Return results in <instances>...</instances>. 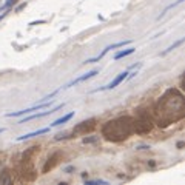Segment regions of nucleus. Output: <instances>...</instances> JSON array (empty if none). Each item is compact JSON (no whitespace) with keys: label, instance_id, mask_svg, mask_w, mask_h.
<instances>
[{"label":"nucleus","instance_id":"17","mask_svg":"<svg viewBox=\"0 0 185 185\" xmlns=\"http://www.w3.org/2000/svg\"><path fill=\"white\" fill-rule=\"evenodd\" d=\"M17 2V0H6V3H5V6H11V5H14Z\"/></svg>","mask_w":185,"mask_h":185},{"label":"nucleus","instance_id":"11","mask_svg":"<svg viewBox=\"0 0 185 185\" xmlns=\"http://www.w3.org/2000/svg\"><path fill=\"white\" fill-rule=\"evenodd\" d=\"M74 116V113H69V114H66V116H63V117H60V119H57V120H54L53 124H51V127H59V125H62V124H65V122H68L69 119H71Z\"/></svg>","mask_w":185,"mask_h":185},{"label":"nucleus","instance_id":"16","mask_svg":"<svg viewBox=\"0 0 185 185\" xmlns=\"http://www.w3.org/2000/svg\"><path fill=\"white\" fill-rule=\"evenodd\" d=\"M86 183H106L105 180H86Z\"/></svg>","mask_w":185,"mask_h":185},{"label":"nucleus","instance_id":"13","mask_svg":"<svg viewBox=\"0 0 185 185\" xmlns=\"http://www.w3.org/2000/svg\"><path fill=\"white\" fill-rule=\"evenodd\" d=\"M182 42H183V40H182V39H180V40H177V42H176V43H173V45H171V46H170V48H168V50H165V51H164V53H162V56H165V54H168V53H171V51H173V50H174V48H176V46H179V45H182Z\"/></svg>","mask_w":185,"mask_h":185},{"label":"nucleus","instance_id":"5","mask_svg":"<svg viewBox=\"0 0 185 185\" xmlns=\"http://www.w3.org/2000/svg\"><path fill=\"white\" fill-rule=\"evenodd\" d=\"M51 103H53V99L50 100V103H48V100H46L45 103H40V105H34V106L25 108V110H22V111H16V113H8V114H6V117H19V116H23V114H30V113H33V111H37V110H42V108H48V106H50Z\"/></svg>","mask_w":185,"mask_h":185},{"label":"nucleus","instance_id":"9","mask_svg":"<svg viewBox=\"0 0 185 185\" xmlns=\"http://www.w3.org/2000/svg\"><path fill=\"white\" fill-rule=\"evenodd\" d=\"M48 131H50V128H42V130H39V131H33V133L25 134V136H19V137H17V141H26V139H31V137H34V136H39V134H43V133H48Z\"/></svg>","mask_w":185,"mask_h":185},{"label":"nucleus","instance_id":"3","mask_svg":"<svg viewBox=\"0 0 185 185\" xmlns=\"http://www.w3.org/2000/svg\"><path fill=\"white\" fill-rule=\"evenodd\" d=\"M151 120L147 113H139L136 119H133V131L136 133H148L151 130Z\"/></svg>","mask_w":185,"mask_h":185},{"label":"nucleus","instance_id":"19","mask_svg":"<svg viewBox=\"0 0 185 185\" xmlns=\"http://www.w3.org/2000/svg\"><path fill=\"white\" fill-rule=\"evenodd\" d=\"M183 145H185L183 142H177V148H183Z\"/></svg>","mask_w":185,"mask_h":185},{"label":"nucleus","instance_id":"7","mask_svg":"<svg viewBox=\"0 0 185 185\" xmlns=\"http://www.w3.org/2000/svg\"><path fill=\"white\" fill-rule=\"evenodd\" d=\"M62 157V154L60 153H54V154H51L50 157H48V160H46V164L43 165V173H48L50 170H53L57 164H59V159Z\"/></svg>","mask_w":185,"mask_h":185},{"label":"nucleus","instance_id":"14","mask_svg":"<svg viewBox=\"0 0 185 185\" xmlns=\"http://www.w3.org/2000/svg\"><path fill=\"white\" fill-rule=\"evenodd\" d=\"M182 2H183V0H177V2H174V3H171V5H168V6H167V8L164 9V12H162V14H160V16H159L157 19H160V17H162V16H164V14H165V12H167L168 9H171V8H174V6H177V5H180Z\"/></svg>","mask_w":185,"mask_h":185},{"label":"nucleus","instance_id":"20","mask_svg":"<svg viewBox=\"0 0 185 185\" xmlns=\"http://www.w3.org/2000/svg\"><path fill=\"white\" fill-rule=\"evenodd\" d=\"M3 162V153H0V164Z\"/></svg>","mask_w":185,"mask_h":185},{"label":"nucleus","instance_id":"8","mask_svg":"<svg viewBox=\"0 0 185 185\" xmlns=\"http://www.w3.org/2000/svg\"><path fill=\"white\" fill-rule=\"evenodd\" d=\"M97 73H99V69H92V71H89V73H86V74H83V76L77 77V79H74L73 82H69V83H68L66 86H63V88H69V86L77 85V83H80V82H83V80H88V79H91V77H94Z\"/></svg>","mask_w":185,"mask_h":185},{"label":"nucleus","instance_id":"10","mask_svg":"<svg viewBox=\"0 0 185 185\" xmlns=\"http://www.w3.org/2000/svg\"><path fill=\"white\" fill-rule=\"evenodd\" d=\"M12 179H11V173L8 170H3L0 173V183H11Z\"/></svg>","mask_w":185,"mask_h":185},{"label":"nucleus","instance_id":"21","mask_svg":"<svg viewBox=\"0 0 185 185\" xmlns=\"http://www.w3.org/2000/svg\"><path fill=\"white\" fill-rule=\"evenodd\" d=\"M5 17H6V12H3L2 16H0V20H2V19H5Z\"/></svg>","mask_w":185,"mask_h":185},{"label":"nucleus","instance_id":"1","mask_svg":"<svg viewBox=\"0 0 185 185\" xmlns=\"http://www.w3.org/2000/svg\"><path fill=\"white\" fill-rule=\"evenodd\" d=\"M154 116L159 127H168L180 120L185 116L183 96L177 89H168L156 103Z\"/></svg>","mask_w":185,"mask_h":185},{"label":"nucleus","instance_id":"4","mask_svg":"<svg viewBox=\"0 0 185 185\" xmlns=\"http://www.w3.org/2000/svg\"><path fill=\"white\" fill-rule=\"evenodd\" d=\"M97 125V119L96 117H91V119H86L80 124H77L74 128H73V134H86L89 131H92Z\"/></svg>","mask_w":185,"mask_h":185},{"label":"nucleus","instance_id":"2","mask_svg":"<svg viewBox=\"0 0 185 185\" xmlns=\"http://www.w3.org/2000/svg\"><path fill=\"white\" fill-rule=\"evenodd\" d=\"M133 133V117L131 116H122V117L113 119L102 127V136L106 141L120 142L128 139Z\"/></svg>","mask_w":185,"mask_h":185},{"label":"nucleus","instance_id":"15","mask_svg":"<svg viewBox=\"0 0 185 185\" xmlns=\"http://www.w3.org/2000/svg\"><path fill=\"white\" fill-rule=\"evenodd\" d=\"M97 136H94V137H85L83 139V144H94V142H97Z\"/></svg>","mask_w":185,"mask_h":185},{"label":"nucleus","instance_id":"22","mask_svg":"<svg viewBox=\"0 0 185 185\" xmlns=\"http://www.w3.org/2000/svg\"><path fill=\"white\" fill-rule=\"evenodd\" d=\"M0 9H2V8H0Z\"/></svg>","mask_w":185,"mask_h":185},{"label":"nucleus","instance_id":"12","mask_svg":"<svg viewBox=\"0 0 185 185\" xmlns=\"http://www.w3.org/2000/svg\"><path fill=\"white\" fill-rule=\"evenodd\" d=\"M134 53V48H128V50H125V51H120V53H117L114 56V59L116 60H119V59H122V57H127V56H130V54H133Z\"/></svg>","mask_w":185,"mask_h":185},{"label":"nucleus","instance_id":"6","mask_svg":"<svg viewBox=\"0 0 185 185\" xmlns=\"http://www.w3.org/2000/svg\"><path fill=\"white\" fill-rule=\"evenodd\" d=\"M125 79H128V71H124V73H120L117 77H116L111 83H108L106 86H103V88H97V89H94V92H99V91H103V89H113V88H116L117 85H120Z\"/></svg>","mask_w":185,"mask_h":185},{"label":"nucleus","instance_id":"18","mask_svg":"<svg viewBox=\"0 0 185 185\" xmlns=\"http://www.w3.org/2000/svg\"><path fill=\"white\" fill-rule=\"evenodd\" d=\"M71 171H74V167H66L65 168V173H71Z\"/></svg>","mask_w":185,"mask_h":185}]
</instances>
